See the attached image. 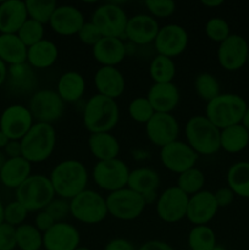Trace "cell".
Masks as SVG:
<instances>
[{"instance_id": "6da1fadb", "label": "cell", "mask_w": 249, "mask_h": 250, "mask_svg": "<svg viewBox=\"0 0 249 250\" xmlns=\"http://www.w3.org/2000/svg\"><path fill=\"white\" fill-rule=\"evenodd\" d=\"M55 195L71 200L81 192L87 189L88 175L84 164L76 159H67L59 163L49 176Z\"/></svg>"}, {"instance_id": "7a4b0ae2", "label": "cell", "mask_w": 249, "mask_h": 250, "mask_svg": "<svg viewBox=\"0 0 249 250\" xmlns=\"http://www.w3.org/2000/svg\"><path fill=\"white\" fill-rule=\"evenodd\" d=\"M120 119L116 100L100 94H94L87 100L83 109V125L92 133L111 132Z\"/></svg>"}, {"instance_id": "3957f363", "label": "cell", "mask_w": 249, "mask_h": 250, "mask_svg": "<svg viewBox=\"0 0 249 250\" xmlns=\"http://www.w3.org/2000/svg\"><path fill=\"white\" fill-rule=\"evenodd\" d=\"M247 102L234 93H220L216 98L207 103L205 117L221 129L242 122L246 112Z\"/></svg>"}, {"instance_id": "277c9868", "label": "cell", "mask_w": 249, "mask_h": 250, "mask_svg": "<svg viewBox=\"0 0 249 250\" xmlns=\"http://www.w3.org/2000/svg\"><path fill=\"white\" fill-rule=\"evenodd\" d=\"M22 156L31 164H39L53 155L56 146V131L50 124L34 122L21 139Z\"/></svg>"}, {"instance_id": "5b68a950", "label": "cell", "mask_w": 249, "mask_h": 250, "mask_svg": "<svg viewBox=\"0 0 249 250\" xmlns=\"http://www.w3.org/2000/svg\"><path fill=\"white\" fill-rule=\"evenodd\" d=\"M220 129L212 125L205 115L192 116L185 126L186 143L198 154L210 156L221 149L220 146Z\"/></svg>"}, {"instance_id": "8992f818", "label": "cell", "mask_w": 249, "mask_h": 250, "mask_svg": "<svg viewBox=\"0 0 249 250\" xmlns=\"http://www.w3.org/2000/svg\"><path fill=\"white\" fill-rule=\"evenodd\" d=\"M16 200L28 212H38L45 209L55 198V192L48 176L31 175L16 190Z\"/></svg>"}, {"instance_id": "52a82bcc", "label": "cell", "mask_w": 249, "mask_h": 250, "mask_svg": "<svg viewBox=\"0 0 249 250\" xmlns=\"http://www.w3.org/2000/svg\"><path fill=\"white\" fill-rule=\"evenodd\" d=\"M70 215L81 224L98 225L109 215L106 200L100 193L85 189L70 200Z\"/></svg>"}, {"instance_id": "ba28073f", "label": "cell", "mask_w": 249, "mask_h": 250, "mask_svg": "<svg viewBox=\"0 0 249 250\" xmlns=\"http://www.w3.org/2000/svg\"><path fill=\"white\" fill-rule=\"evenodd\" d=\"M107 212L120 221H133L144 212L145 200L128 187L109 193L105 198Z\"/></svg>"}, {"instance_id": "9c48e42d", "label": "cell", "mask_w": 249, "mask_h": 250, "mask_svg": "<svg viewBox=\"0 0 249 250\" xmlns=\"http://www.w3.org/2000/svg\"><path fill=\"white\" fill-rule=\"evenodd\" d=\"M129 168L121 159L98 161L93 168L92 177L95 185L105 192H116L127 187Z\"/></svg>"}, {"instance_id": "30bf717a", "label": "cell", "mask_w": 249, "mask_h": 250, "mask_svg": "<svg viewBox=\"0 0 249 250\" xmlns=\"http://www.w3.org/2000/svg\"><path fill=\"white\" fill-rule=\"evenodd\" d=\"M90 21L97 26L103 37L124 39L128 16L116 2H105L98 6Z\"/></svg>"}, {"instance_id": "8fae6325", "label": "cell", "mask_w": 249, "mask_h": 250, "mask_svg": "<svg viewBox=\"0 0 249 250\" xmlns=\"http://www.w3.org/2000/svg\"><path fill=\"white\" fill-rule=\"evenodd\" d=\"M28 109L36 122L53 125L63 115L65 103L56 90L38 89L32 94Z\"/></svg>"}, {"instance_id": "7c38bea8", "label": "cell", "mask_w": 249, "mask_h": 250, "mask_svg": "<svg viewBox=\"0 0 249 250\" xmlns=\"http://www.w3.org/2000/svg\"><path fill=\"white\" fill-rule=\"evenodd\" d=\"M188 200L189 197L176 186L166 188L156 199V215L166 224L180 222L187 214Z\"/></svg>"}, {"instance_id": "4fadbf2b", "label": "cell", "mask_w": 249, "mask_h": 250, "mask_svg": "<svg viewBox=\"0 0 249 250\" xmlns=\"http://www.w3.org/2000/svg\"><path fill=\"white\" fill-rule=\"evenodd\" d=\"M33 125V116L24 105H10L0 115V131L10 141H21Z\"/></svg>"}, {"instance_id": "5bb4252c", "label": "cell", "mask_w": 249, "mask_h": 250, "mask_svg": "<svg viewBox=\"0 0 249 250\" xmlns=\"http://www.w3.org/2000/svg\"><path fill=\"white\" fill-rule=\"evenodd\" d=\"M249 44L244 37L231 34L217 48V61L224 70L234 72L243 67L248 60Z\"/></svg>"}, {"instance_id": "9a60e30c", "label": "cell", "mask_w": 249, "mask_h": 250, "mask_svg": "<svg viewBox=\"0 0 249 250\" xmlns=\"http://www.w3.org/2000/svg\"><path fill=\"white\" fill-rule=\"evenodd\" d=\"M199 155L186 142L178 139L160 149V161L164 167L177 175L195 167Z\"/></svg>"}, {"instance_id": "2e32d148", "label": "cell", "mask_w": 249, "mask_h": 250, "mask_svg": "<svg viewBox=\"0 0 249 250\" xmlns=\"http://www.w3.org/2000/svg\"><path fill=\"white\" fill-rule=\"evenodd\" d=\"M188 41L189 37L185 27L177 23H168L160 27L153 44L159 55L173 59L187 49Z\"/></svg>"}, {"instance_id": "e0dca14e", "label": "cell", "mask_w": 249, "mask_h": 250, "mask_svg": "<svg viewBox=\"0 0 249 250\" xmlns=\"http://www.w3.org/2000/svg\"><path fill=\"white\" fill-rule=\"evenodd\" d=\"M145 133L149 141L156 146H167L177 141L180 134V124L172 114L155 112L145 125Z\"/></svg>"}, {"instance_id": "ac0fdd59", "label": "cell", "mask_w": 249, "mask_h": 250, "mask_svg": "<svg viewBox=\"0 0 249 250\" xmlns=\"http://www.w3.org/2000/svg\"><path fill=\"white\" fill-rule=\"evenodd\" d=\"M160 29L158 21L146 14H137L128 17L124 39L133 45H148L154 43Z\"/></svg>"}, {"instance_id": "d6986e66", "label": "cell", "mask_w": 249, "mask_h": 250, "mask_svg": "<svg viewBox=\"0 0 249 250\" xmlns=\"http://www.w3.org/2000/svg\"><path fill=\"white\" fill-rule=\"evenodd\" d=\"M85 23L84 15L73 5H60L55 9L49 26L54 33L62 37L77 36L80 29Z\"/></svg>"}, {"instance_id": "ffe728a7", "label": "cell", "mask_w": 249, "mask_h": 250, "mask_svg": "<svg viewBox=\"0 0 249 250\" xmlns=\"http://www.w3.org/2000/svg\"><path fill=\"white\" fill-rule=\"evenodd\" d=\"M81 234L68 222H56L43 233V248L45 250H76L80 247Z\"/></svg>"}, {"instance_id": "44dd1931", "label": "cell", "mask_w": 249, "mask_h": 250, "mask_svg": "<svg viewBox=\"0 0 249 250\" xmlns=\"http://www.w3.org/2000/svg\"><path fill=\"white\" fill-rule=\"evenodd\" d=\"M219 211L214 193L210 190H200L197 194L189 197L186 217L194 226L208 225Z\"/></svg>"}, {"instance_id": "7402d4cb", "label": "cell", "mask_w": 249, "mask_h": 250, "mask_svg": "<svg viewBox=\"0 0 249 250\" xmlns=\"http://www.w3.org/2000/svg\"><path fill=\"white\" fill-rule=\"evenodd\" d=\"M160 183V176L155 170L149 167H138L129 172L127 187L142 195L146 204H149L158 199Z\"/></svg>"}, {"instance_id": "603a6c76", "label": "cell", "mask_w": 249, "mask_h": 250, "mask_svg": "<svg viewBox=\"0 0 249 250\" xmlns=\"http://www.w3.org/2000/svg\"><path fill=\"white\" fill-rule=\"evenodd\" d=\"M93 58L102 66L116 67L124 60L127 46L124 39L103 37L94 46H92Z\"/></svg>"}, {"instance_id": "cb8c5ba5", "label": "cell", "mask_w": 249, "mask_h": 250, "mask_svg": "<svg viewBox=\"0 0 249 250\" xmlns=\"http://www.w3.org/2000/svg\"><path fill=\"white\" fill-rule=\"evenodd\" d=\"M94 85L98 94L116 100L124 94L126 89V81L119 68L102 66L94 75Z\"/></svg>"}, {"instance_id": "d4e9b609", "label": "cell", "mask_w": 249, "mask_h": 250, "mask_svg": "<svg viewBox=\"0 0 249 250\" xmlns=\"http://www.w3.org/2000/svg\"><path fill=\"white\" fill-rule=\"evenodd\" d=\"M5 84H6L7 90L12 94L24 95L36 92V88L38 85V78L34 72V68L24 62L20 63V65L9 66Z\"/></svg>"}, {"instance_id": "484cf974", "label": "cell", "mask_w": 249, "mask_h": 250, "mask_svg": "<svg viewBox=\"0 0 249 250\" xmlns=\"http://www.w3.org/2000/svg\"><path fill=\"white\" fill-rule=\"evenodd\" d=\"M146 99L155 112L171 114L180 103V90L173 82L153 83L148 90Z\"/></svg>"}, {"instance_id": "4316f807", "label": "cell", "mask_w": 249, "mask_h": 250, "mask_svg": "<svg viewBox=\"0 0 249 250\" xmlns=\"http://www.w3.org/2000/svg\"><path fill=\"white\" fill-rule=\"evenodd\" d=\"M28 20L26 2L5 0L0 2V34H16Z\"/></svg>"}, {"instance_id": "83f0119b", "label": "cell", "mask_w": 249, "mask_h": 250, "mask_svg": "<svg viewBox=\"0 0 249 250\" xmlns=\"http://www.w3.org/2000/svg\"><path fill=\"white\" fill-rule=\"evenodd\" d=\"M32 164L23 156L6 159L0 171V183L6 188L16 190L32 175Z\"/></svg>"}, {"instance_id": "f1b7e54d", "label": "cell", "mask_w": 249, "mask_h": 250, "mask_svg": "<svg viewBox=\"0 0 249 250\" xmlns=\"http://www.w3.org/2000/svg\"><path fill=\"white\" fill-rule=\"evenodd\" d=\"M59 49L53 41L44 38L27 50V63L34 70H45L58 61Z\"/></svg>"}, {"instance_id": "f546056e", "label": "cell", "mask_w": 249, "mask_h": 250, "mask_svg": "<svg viewBox=\"0 0 249 250\" xmlns=\"http://www.w3.org/2000/svg\"><path fill=\"white\" fill-rule=\"evenodd\" d=\"M87 88L84 77L76 71H67L59 77L56 93L63 103H76L83 98Z\"/></svg>"}, {"instance_id": "4dcf8cb0", "label": "cell", "mask_w": 249, "mask_h": 250, "mask_svg": "<svg viewBox=\"0 0 249 250\" xmlns=\"http://www.w3.org/2000/svg\"><path fill=\"white\" fill-rule=\"evenodd\" d=\"M88 148L90 154L98 161L112 160L120 154V143L116 137L110 132L92 133L88 138Z\"/></svg>"}, {"instance_id": "1f68e13d", "label": "cell", "mask_w": 249, "mask_h": 250, "mask_svg": "<svg viewBox=\"0 0 249 250\" xmlns=\"http://www.w3.org/2000/svg\"><path fill=\"white\" fill-rule=\"evenodd\" d=\"M27 50L17 34H0V60L7 66L27 62Z\"/></svg>"}, {"instance_id": "d6a6232c", "label": "cell", "mask_w": 249, "mask_h": 250, "mask_svg": "<svg viewBox=\"0 0 249 250\" xmlns=\"http://www.w3.org/2000/svg\"><path fill=\"white\" fill-rule=\"evenodd\" d=\"M249 144V132L241 124L227 127L220 132V146L228 154H238Z\"/></svg>"}, {"instance_id": "836d02e7", "label": "cell", "mask_w": 249, "mask_h": 250, "mask_svg": "<svg viewBox=\"0 0 249 250\" xmlns=\"http://www.w3.org/2000/svg\"><path fill=\"white\" fill-rule=\"evenodd\" d=\"M227 187L234 195L249 199V161H238L231 165L226 175Z\"/></svg>"}, {"instance_id": "e575fe53", "label": "cell", "mask_w": 249, "mask_h": 250, "mask_svg": "<svg viewBox=\"0 0 249 250\" xmlns=\"http://www.w3.org/2000/svg\"><path fill=\"white\" fill-rule=\"evenodd\" d=\"M149 75L154 83H171L176 76L175 61L156 54L149 65Z\"/></svg>"}, {"instance_id": "d590c367", "label": "cell", "mask_w": 249, "mask_h": 250, "mask_svg": "<svg viewBox=\"0 0 249 250\" xmlns=\"http://www.w3.org/2000/svg\"><path fill=\"white\" fill-rule=\"evenodd\" d=\"M16 246L20 250H41L43 248V233L32 224L16 227Z\"/></svg>"}, {"instance_id": "8d00e7d4", "label": "cell", "mask_w": 249, "mask_h": 250, "mask_svg": "<svg viewBox=\"0 0 249 250\" xmlns=\"http://www.w3.org/2000/svg\"><path fill=\"white\" fill-rule=\"evenodd\" d=\"M188 247L190 250H212L216 246V234L208 225L193 226L188 233Z\"/></svg>"}, {"instance_id": "74e56055", "label": "cell", "mask_w": 249, "mask_h": 250, "mask_svg": "<svg viewBox=\"0 0 249 250\" xmlns=\"http://www.w3.org/2000/svg\"><path fill=\"white\" fill-rule=\"evenodd\" d=\"M204 185L205 176L203 171L197 167H192L182 172L181 175H178L177 186L176 187L180 188L188 197H192V195L197 194L200 190H203Z\"/></svg>"}, {"instance_id": "f35d334b", "label": "cell", "mask_w": 249, "mask_h": 250, "mask_svg": "<svg viewBox=\"0 0 249 250\" xmlns=\"http://www.w3.org/2000/svg\"><path fill=\"white\" fill-rule=\"evenodd\" d=\"M26 7L28 19L42 24H49L58 4L54 0H27Z\"/></svg>"}, {"instance_id": "ab89813d", "label": "cell", "mask_w": 249, "mask_h": 250, "mask_svg": "<svg viewBox=\"0 0 249 250\" xmlns=\"http://www.w3.org/2000/svg\"><path fill=\"white\" fill-rule=\"evenodd\" d=\"M194 89L200 99L209 103L220 94V83L211 73L202 72L195 77Z\"/></svg>"}, {"instance_id": "60d3db41", "label": "cell", "mask_w": 249, "mask_h": 250, "mask_svg": "<svg viewBox=\"0 0 249 250\" xmlns=\"http://www.w3.org/2000/svg\"><path fill=\"white\" fill-rule=\"evenodd\" d=\"M153 106L146 99V97H137L128 104V115L134 122L146 125L149 120L154 116Z\"/></svg>"}, {"instance_id": "b9f144b4", "label": "cell", "mask_w": 249, "mask_h": 250, "mask_svg": "<svg viewBox=\"0 0 249 250\" xmlns=\"http://www.w3.org/2000/svg\"><path fill=\"white\" fill-rule=\"evenodd\" d=\"M17 36L21 39L22 43L29 48V46L34 45L38 42L43 41L44 34H45V29H44V24L39 23V22L34 21V20L28 19L21 28L17 32Z\"/></svg>"}, {"instance_id": "7bdbcfd3", "label": "cell", "mask_w": 249, "mask_h": 250, "mask_svg": "<svg viewBox=\"0 0 249 250\" xmlns=\"http://www.w3.org/2000/svg\"><path fill=\"white\" fill-rule=\"evenodd\" d=\"M205 34L210 41L215 43H222L231 36V28L227 21L222 17H211L205 23Z\"/></svg>"}, {"instance_id": "ee69618b", "label": "cell", "mask_w": 249, "mask_h": 250, "mask_svg": "<svg viewBox=\"0 0 249 250\" xmlns=\"http://www.w3.org/2000/svg\"><path fill=\"white\" fill-rule=\"evenodd\" d=\"M28 211L22 204H20L16 199L7 203L4 207V222L11 225L14 227H19L24 224Z\"/></svg>"}, {"instance_id": "f6af8a7d", "label": "cell", "mask_w": 249, "mask_h": 250, "mask_svg": "<svg viewBox=\"0 0 249 250\" xmlns=\"http://www.w3.org/2000/svg\"><path fill=\"white\" fill-rule=\"evenodd\" d=\"M145 6L154 19L170 17L176 10V4L172 0H148L145 1Z\"/></svg>"}, {"instance_id": "bcb514c9", "label": "cell", "mask_w": 249, "mask_h": 250, "mask_svg": "<svg viewBox=\"0 0 249 250\" xmlns=\"http://www.w3.org/2000/svg\"><path fill=\"white\" fill-rule=\"evenodd\" d=\"M44 210L53 217L55 222H62L70 215V200L59 197L54 198Z\"/></svg>"}, {"instance_id": "7dc6e473", "label": "cell", "mask_w": 249, "mask_h": 250, "mask_svg": "<svg viewBox=\"0 0 249 250\" xmlns=\"http://www.w3.org/2000/svg\"><path fill=\"white\" fill-rule=\"evenodd\" d=\"M77 37L83 44L89 46H94L103 38L100 31L92 21H85V23L77 33Z\"/></svg>"}, {"instance_id": "c3c4849f", "label": "cell", "mask_w": 249, "mask_h": 250, "mask_svg": "<svg viewBox=\"0 0 249 250\" xmlns=\"http://www.w3.org/2000/svg\"><path fill=\"white\" fill-rule=\"evenodd\" d=\"M16 248V227L2 222L0 225V250H15Z\"/></svg>"}, {"instance_id": "681fc988", "label": "cell", "mask_w": 249, "mask_h": 250, "mask_svg": "<svg viewBox=\"0 0 249 250\" xmlns=\"http://www.w3.org/2000/svg\"><path fill=\"white\" fill-rule=\"evenodd\" d=\"M55 224L56 222L54 221L53 217H51L45 210H42V211L37 212L36 217H34L33 225L37 227L38 231H41L42 233H45V232L49 231Z\"/></svg>"}, {"instance_id": "f907efd6", "label": "cell", "mask_w": 249, "mask_h": 250, "mask_svg": "<svg viewBox=\"0 0 249 250\" xmlns=\"http://www.w3.org/2000/svg\"><path fill=\"white\" fill-rule=\"evenodd\" d=\"M215 200H216V204L219 208H227L233 203L234 200V193L229 189L228 187H222L219 188L216 192L214 193Z\"/></svg>"}, {"instance_id": "816d5d0a", "label": "cell", "mask_w": 249, "mask_h": 250, "mask_svg": "<svg viewBox=\"0 0 249 250\" xmlns=\"http://www.w3.org/2000/svg\"><path fill=\"white\" fill-rule=\"evenodd\" d=\"M104 250H137V248L128 239L114 238L105 244Z\"/></svg>"}, {"instance_id": "f5cc1de1", "label": "cell", "mask_w": 249, "mask_h": 250, "mask_svg": "<svg viewBox=\"0 0 249 250\" xmlns=\"http://www.w3.org/2000/svg\"><path fill=\"white\" fill-rule=\"evenodd\" d=\"M137 250H176L171 244L166 243L164 241H159V239H153V241H148L145 243L142 244Z\"/></svg>"}, {"instance_id": "db71d44e", "label": "cell", "mask_w": 249, "mask_h": 250, "mask_svg": "<svg viewBox=\"0 0 249 250\" xmlns=\"http://www.w3.org/2000/svg\"><path fill=\"white\" fill-rule=\"evenodd\" d=\"M2 151H4V154L6 155L7 159L19 158V156H22L21 142H20V141H10Z\"/></svg>"}, {"instance_id": "11a10c76", "label": "cell", "mask_w": 249, "mask_h": 250, "mask_svg": "<svg viewBox=\"0 0 249 250\" xmlns=\"http://www.w3.org/2000/svg\"><path fill=\"white\" fill-rule=\"evenodd\" d=\"M7 70H9V66L0 60V88H1L5 83H6Z\"/></svg>"}, {"instance_id": "9f6ffc18", "label": "cell", "mask_w": 249, "mask_h": 250, "mask_svg": "<svg viewBox=\"0 0 249 250\" xmlns=\"http://www.w3.org/2000/svg\"><path fill=\"white\" fill-rule=\"evenodd\" d=\"M202 5L209 9H214V7H219L224 5L222 0H202Z\"/></svg>"}, {"instance_id": "6f0895ef", "label": "cell", "mask_w": 249, "mask_h": 250, "mask_svg": "<svg viewBox=\"0 0 249 250\" xmlns=\"http://www.w3.org/2000/svg\"><path fill=\"white\" fill-rule=\"evenodd\" d=\"M241 125L247 129V131L249 132V106L247 107L246 112H244V116H243V119H242Z\"/></svg>"}, {"instance_id": "680465c9", "label": "cell", "mask_w": 249, "mask_h": 250, "mask_svg": "<svg viewBox=\"0 0 249 250\" xmlns=\"http://www.w3.org/2000/svg\"><path fill=\"white\" fill-rule=\"evenodd\" d=\"M10 142V139L7 138V136L5 133H2L1 131H0V150H4L5 146H7V143Z\"/></svg>"}, {"instance_id": "91938a15", "label": "cell", "mask_w": 249, "mask_h": 250, "mask_svg": "<svg viewBox=\"0 0 249 250\" xmlns=\"http://www.w3.org/2000/svg\"><path fill=\"white\" fill-rule=\"evenodd\" d=\"M6 155H5L4 154V151L2 150H0V171H1V168H2V166H4V164H5V161H6Z\"/></svg>"}, {"instance_id": "94428289", "label": "cell", "mask_w": 249, "mask_h": 250, "mask_svg": "<svg viewBox=\"0 0 249 250\" xmlns=\"http://www.w3.org/2000/svg\"><path fill=\"white\" fill-rule=\"evenodd\" d=\"M4 207L5 205L2 204V202L0 200V225L4 222Z\"/></svg>"}, {"instance_id": "6125c7cd", "label": "cell", "mask_w": 249, "mask_h": 250, "mask_svg": "<svg viewBox=\"0 0 249 250\" xmlns=\"http://www.w3.org/2000/svg\"><path fill=\"white\" fill-rule=\"evenodd\" d=\"M212 250H226V248H225V247H222V246H219V244H216V246H215V248Z\"/></svg>"}, {"instance_id": "be15d7a7", "label": "cell", "mask_w": 249, "mask_h": 250, "mask_svg": "<svg viewBox=\"0 0 249 250\" xmlns=\"http://www.w3.org/2000/svg\"><path fill=\"white\" fill-rule=\"evenodd\" d=\"M76 250H92V249L88 248V247H82V246H80Z\"/></svg>"}, {"instance_id": "e7e4bbea", "label": "cell", "mask_w": 249, "mask_h": 250, "mask_svg": "<svg viewBox=\"0 0 249 250\" xmlns=\"http://www.w3.org/2000/svg\"><path fill=\"white\" fill-rule=\"evenodd\" d=\"M247 63H248V65H249V54H248V60H247Z\"/></svg>"}]
</instances>
